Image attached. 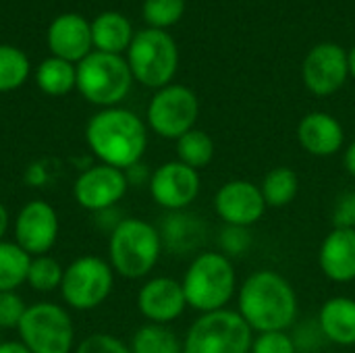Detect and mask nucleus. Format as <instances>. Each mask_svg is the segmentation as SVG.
Returning <instances> with one entry per match:
<instances>
[{
  "mask_svg": "<svg viewBox=\"0 0 355 353\" xmlns=\"http://www.w3.org/2000/svg\"><path fill=\"white\" fill-rule=\"evenodd\" d=\"M31 256L15 241H0V291H15L27 283Z\"/></svg>",
  "mask_w": 355,
  "mask_h": 353,
  "instance_id": "nucleus-25",
  "label": "nucleus"
},
{
  "mask_svg": "<svg viewBox=\"0 0 355 353\" xmlns=\"http://www.w3.org/2000/svg\"><path fill=\"white\" fill-rule=\"evenodd\" d=\"M250 353H297L295 339L287 331L258 333Z\"/></svg>",
  "mask_w": 355,
  "mask_h": 353,
  "instance_id": "nucleus-31",
  "label": "nucleus"
},
{
  "mask_svg": "<svg viewBox=\"0 0 355 353\" xmlns=\"http://www.w3.org/2000/svg\"><path fill=\"white\" fill-rule=\"evenodd\" d=\"M150 193L154 202L168 212L185 210L200 193V175L196 169L171 160L150 175Z\"/></svg>",
  "mask_w": 355,
  "mask_h": 353,
  "instance_id": "nucleus-13",
  "label": "nucleus"
},
{
  "mask_svg": "<svg viewBox=\"0 0 355 353\" xmlns=\"http://www.w3.org/2000/svg\"><path fill=\"white\" fill-rule=\"evenodd\" d=\"M0 353H31L21 341H2Z\"/></svg>",
  "mask_w": 355,
  "mask_h": 353,
  "instance_id": "nucleus-37",
  "label": "nucleus"
},
{
  "mask_svg": "<svg viewBox=\"0 0 355 353\" xmlns=\"http://www.w3.org/2000/svg\"><path fill=\"white\" fill-rule=\"evenodd\" d=\"M48 46L56 58L81 62L94 46L92 25L79 15H60L48 27Z\"/></svg>",
  "mask_w": 355,
  "mask_h": 353,
  "instance_id": "nucleus-17",
  "label": "nucleus"
},
{
  "mask_svg": "<svg viewBox=\"0 0 355 353\" xmlns=\"http://www.w3.org/2000/svg\"><path fill=\"white\" fill-rule=\"evenodd\" d=\"M27 306L15 291H0V329H17Z\"/></svg>",
  "mask_w": 355,
  "mask_h": 353,
  "instance_id": "nucleus-32",
  "label": "nucleus"
},
{
  "mask_svg": "<svg viewBox=\"0 0 355 353\" xmlns=\"http://www.w3.org/2000/svg\"><path fill=\"white\" fill-rule=\"evenodd\" d=\"M46 179H48V173H46V169H44L42 162H33V164L27 166V171H25V181H27V185L42 187V185L46 183Z\"/></svg>",
  "mask_w": 355,
  "mask_h": 353,
  "instance_id": "nucleus-36",
  "label": "nucleus"
},
{
  "mask_svg": "<svg viewBox=\"0 0 355 353\" xmlns=\"http://www.w3.org/2000/svg\"><path fill=\"white\" fill-rule=\"evenodd\" d=\"M300 189V177L289 166H277L268 171L262 179L260 191L266 202V208H285L289 206Z\"/></svg>",
  "mask_w": 355,
  "mask_h": 353,
  "instance_id": "nucleus-23",
  "label": "nucleus"
},
{
  "mask_svg": "<svg viewBox=\"0 0 355 353\" xmlns=\"http://www.w3.org/2000/svg\"><path fill=\"white\" fill-rule=\"evenodd\" d=\"M131 23L119 12H102L92 23V44L98 52L119 54L131 46Z\"/></svg>",
  "mask_w": 355,
  "mask_h": 353,
  "instance_id": "nucleus-22",
  "label": "nucleus"
},
{
  "mask_svg": "<svg viewBox=\"0 0 355 353\" xmlns=\"http://www.w3.org/2000/svg\"><path fill=\"white\" fill-rule=\"evenodd\" d=\"M254 331L239 312L223 308L202 314L183 339V353H250Z\"/></svg>",
  "mask_w": 355,
  "mask_h": 353,
  "instance_id": "nucleus-5",
  "label": "nucleus"
},
{
  "mask_svg": "<svg viewBox=\"0 0 355 353\" xmlns=\"http://www.w3.org/2000/svg\"><path fill=\"white\" fill-rule=\"evenodd\" d=\"M75 353H131V350L108 333H94L75 347Z\"/></svg>",
  "mask_w": 355,
  "mask_h": 353,
  "instance_id": "nucleus-33",
  "label": "nucleus"
},
{
  "mask_svg": "<svg viewBox=\"0 0 355 353\" xmlns=\"http://www.w3.org/2000/svg\"><path fill=\"white\" fill-rule=\"evenodd\" d=\"M129 69L133 79L146 87H166L179 62L175 40L162 29H144L133 35L129 46Z\"/></svg>",
  "mask_w": 355,
  "mask_h": 353,
  "instance_id": "nucleus-8",
  "label": "nucleus"
},
{
  "mask_svg": "<svg viewBox=\"0 0 355 353\" xmlns=\"http://www.w3.org/2000/svg\"><path fill=\"white\" fill-rule=\"evenodd\" d=\"M17 331L31 353H71L75 345V327L69 312L50 302L27 306Z\"/></svg>",
  "mask_w": 355,
  "mask_h": 353,
  "instance_id": "nucleus-7",
  "label": "nucleus"
},
{
  "mask_svg": "<svg viewBox=\"0 0 355 353\" xmlns=\"http://www.w3.org/2000/svg\"><path fill=\"white\" fill-rule=\"evenodd\" d=\"M131 353H183V343L166 325H144L131 339Z\"/></svg>",
  "mask_w": 355,
  "mask_h": 353,
  "instance_id": "nucleus-26",
  "label": "nucleus"
},
{
  "mask_svg": "<svg viewBox=\"0 0 355 353\" xmlns=\"http://www.w3.org/2000/svg\"><path fill=\"white\" fill-rule=\"evenodd\" d=\"M318 262L327 279L335 283L355 281V229L333 227L320 246Z\"/></svg>",
  "mask_w": 355,
  "mask_h": 353,
  "instance_id": "nucleus-18",
  "label": "nucleus"
},
{
  "mask_svg": "<svg viewBox=\"0 0 355 353\" xmlns=\"http://www.w3.org/2000/svg\"><path fill=\"white\" fill-rule=\"evenodd\" d=\"M85 139L102 164L127 171L141 160L148 148V129L135 112L112 106L89 119Z\"/></svg>",
  "mask_w": 355,
  "mask_h": 353,
  "instance_id": "nucleus-1",
  "label": "nucleus"
},
{
  "mask_svg": "<svg viewBox=\"0 0 355 353\" xmlns=\"http://www.w3.org/2000/svg\"><path fill=\"white\" fill-rule=\"evenodd\" d=\"M177 158L179 162L191 169H204L214 158V141L202 129H191L177 139Z\"/></svg>",
  "mask_w": 355,
  "mask_h": 353,
  "instance_id": "nucleus-27",
  "label": "nucleus"
},
{
  "mask_svg": "<svg viewBox=\"0 0 355 353\" xmlns=\"http://www.w3.org/2000/svg\"><path fill=\"white\" fill-rule=\"evenodd\" d=\"M343 164H345V171L355 177V141L345 150V156H343Z\"/></svg>",
  "mask_w": 355,
  "mask_h": 353,
  "instance_id": "nucleus-38",
  "label": "nucleus"
},
{
  "mask_svg": "<svg viewBox=\"0 0 355 353\" xmlns=\"http://www.w3.org/2000/svg\"><path fill=\"white\" fill-rule=\"evenodd\" d=\"M333 225L339 229H355V189L339 196L333 210Z\"/></svg>",
  "mask_w": 355,
  "mask_h": 353,
  "instance_id": "nucleus-34",
  "label": "nucleus"
},
{
  "mask_svg": "<svg viewBox=\"0 0 355 353\" xmlns=\"http://www.w3.org/2000/svg\"><path fill=\"white\" fill-rule=\"evenodd\" d=\"M185 10V0H146L144 2V17L154 27H168L175 25Z\"/></svg>",
  "mask_w": 355,
  "mask_h": 353,
  "instance_id": "nucleus-30",
  "label": "nucleus"
},
{
  "mask_svg": "<svg viewBox=\"0 0 355 353\" xmlns=\"http://www.w3.org/2000/svg\"><path fill=\"white\" fill-rule=\"evenodd\" d=\"M322 337L335 345H355V300L337 295L324 302L318 314Z\"/></svg>",
  "mask_w": 355,
  "mask_h": 353,
  "instance_id": "nucleus-20",
  "label": "nucleus"
},
{
  "mask_svg": "<svg viewBox=\"0 0 355 353\" xmlns=\"http://www.w3.org/2000/svg\"><path fill=\"white\" fill-rule=\"evenodd\" d=\"M347 75H349L347 52L333 42L314 46L308 52L302 67L304 83L314 96L335 94L337 89H341Z\"/></svg>",
  "mask_w": 355,
  "mask_h": 353,
  "instance_id": "nucleus-15",
  "label": "nucleus"
},
{
  "mask_svg": "<svg viewBox=\"0 0 355 353\" xmlns=\"http://www.w3.org/2000/svg\"><path fill=\"white\" fill-rule=\"evenodd\" d=\"M58 214L44 200L27 202L15 218V243L31 258L48 254L58 239Z\"/></svg>",
  "mask_w": 355,
  "mask_h": 353,
  "instance_id": "nucleus-12",
  "label": "nucleus"
},
{
  "mask_svg": "<svg viewBox=\"0 0 355 353\" xmlns=\"http://www.w3.org/2000/svg\"><path fill=\"white\" fill-rule=\"evenodd\" d=\"M343 127L341 123L327 112H310L297 125L300 146L318 158L335 156L343 146Z\"/></svg>",
  "mask_w": 355,
  "mask_h": 353,
  "instance_id": "nucleus-19",
  "label": "nucleus"
},
{
  "mask_svg": "<svg viewBox=\"0 0 355 353\" xmlns=\"http://www.w3.org/2000/svg\"><path fill=\"white\" fill-rule=\"evenodd\" d=\"M62 277H64V268L56 258L48 254L31 258L29 273H27V285L31 289L40 293H50L54 289H60Z\"/></svg>",
  "mask_w": 355,
  "mask_h": 353,
  "instance_id": "nucleus-28",
  "label": "nucleus"
},
{
  "mask_svg": "<svg viewBox=\"0 0 355 353\" xmlns=\"http://www.w3.org/2000/svg\"><path fill=\"white\" fill-rule=\"evenodd\" d=\"M214 210L227 227L248 229L262 218L266 202L262 198L260 185L248 179H233L216 191Z\"/></svg>",
  "mask_w": 355,
  "mask_h": 353,
  "instance_id": "nucleus-14",
  "label": "nucleus"
},
{
  "mask_svg": "<svg viewBox=\"0 0 355 353\" xmlns=\"http://www.w3.org/2000/svg\"><path fill=\"white\" fill-rule=\"evenodd\" d=\"M127 187L129 181L125 171L100 162L79 173L73 183V198L81 208L89 212H104L123 200Z\"/></svg>",
  "mask_w": 355,
  "mask_h": 353,
  "instance_id": "nucleus-11",
  "label": "nucleus"
},
{
  "mask_svg": "<svg viewBox=\"0 0 355 353\" xmlns=\"http://www.w3.org/2000/svg\"><path fill=\"white\" fill-rule=\"evenodd\" d=\"M200 114L196 94L185 85H166L158 89L148 106V125L164 139H179L193 129Z\"/></svg>",
  "mask_w": 355,
  "mask_h": 353,
  "instance_id": "nucleus-10",
  "label": "nucleus"
},
{
  "mask_svg": "<svg viewBox=\"0 0 355 353\" xmlns=\"http://www.w3.org/2000/svg\"><path fill=\"white\" fill-rule=\"evenodd\" d=\"M37 87L48 96H64L77 87V69L62 58H46L35 71Z\"/></svg>",
  "mask_w": 355,
  "mask_h": 353,
  "instance_id": "nucleus-24",
  "label": "nucleus"
},
{
  "mask_svg": "<svg viewBox=\"0 0 355 353\" xmlns=\"http://www.w3.org/2000/svg\"><path fill=\"white\" fill-rule=\"evenodd\" d=\"M162 239L154 225L141 218H123L108 239V262L125 279H141L156 266Z\"/></svg>",
  "mask_w": 355,
  "mask_h": 353,
  "instance_id": "nucleus-4",
  "label": "nucleus"
},
{
  "mask_svg": "<svg viewBox=\"0 0 355 353\" xmlns=\"http://www.w3.org/2000/svg\"><path fill=\"white\" fill-rule=\"evenodd\" d=\"M131 81L129 62L119 54L92 52L77 67V89L96 106H116L129 94Z\"/></svg>",
  "mask_w": 355,
  "mask_h": 353,
  "instance_id": "nucleus-6",
  "label": "nucleus"
},
{
  "mask_svg": "<svg viewBox=\"0 0 355 353\" xmlns=\"http://www.w3.org/2000/svg\"><path fill=\"white\" fill-rule=\"evenodd\" d=\"M297 295L291 283L275 270L250 275L239 289V314L256 333L287 331L297 318Z\"/></svg>",
  "mask_w": 355,
  "mask_h": 353,
  "instance_id": "nucleus-2",
  "label": "nucleus"
},
{
  "mask_svg": "<svg viewBox=\"0 0 355 353\" xmlns=\"http://www.w3.org/2000/svg\"><path fill=\"white\" fill-rule=\"evenodd\" d=\"M181 285L187 306L206 314L227 308L237 291V275L223 252H202L191 260Z\"/></svg>",
  "mask_w": 355,
  "mask_h": 353,
  "instance_id": "nucleus-3",
  "label": "nucleus"
},
{
  "mask_svg": "<svg viewBox=\"0 0 355 353\" xmlns=\"http://www.w3.org/2000/svg\"><path fill=\"white\" fill-rule=\"evenodd\" d=\"M137 308L152 325H168L187 308L183 285L171 277L150 279L137 293Z\"/></svg>",
  "mask_w": 355,
  "mask_h": 353,
  "instance_id": "nucleus-16",
  "label": "nucleus"
},
{
  "mask_svg": "<svg viewBox=\"0 0 355 353\" xmlns=\"http://www.w3.org/2000/svg\"><path fill=\"white\" fill-rule=\"evenodd\" d=\"M8 231V210L0 202V241H4V235Z\"/></svg>",
  "mask_w": 355,
  "mask_h": 353,
  "instance_id": "nucleus-39",
  "label": "nucleus"
},
{
  "mask_svg": "<svg viewBox=\"0 0 355 353\" xmlns=\"http://www.w3.org/2000/svg\"><path fill=\"white\" fill-rule=\"evenodd\" d=\"M158 233L162 239V248L171 250L173 254H189L202 246L206 237V227L196 214L179 210L171 212L164 218Z\"/></svg>",
  "mask_w": 355,
  "mask_h": 353,
  "instance_id": "nucleus-21",
  "label": "nucleus"
},
{
  "mask_svg": "<svg viewBox=\"0 0 355 353\" xmlns=\"http://www.w3.org/2000/svg\"><path fill=\"white\" fill-rule=\"evenodd\" d=\"M29 75L27 56L12 46H0V94L17 89Z\"/></svg>",
  "mask_w": 355,
  "mask_h": 353,
  "instance_id": "nucleus-29",
  "label": "nucleus"
},
{
  "mask_svg": "<svg viewBox=\"0 0 355 353\" xmlns=\"http://www.w3.org/2000/svg\"><path fill=\"white\" fill-rule=\"evenodd\" d=\"M347 67H349V75L355 79V46L347 52Z\"/></svg>",
  "mask_w": 355,
  "mask_h": 353,
  "instance_id": "nucleus-40",
  "label": "nucleus"
},
{
  "mask_svg": "<svg viewBox=\"0 0 355 353\" xmlns=\"http://www.w3.org/2000/svg\"><path fill=\"white\" fill-rule=\"evenodd\" d=\"M220 246H223V254L235 256V254H243L250 248V233L243 227H227L225 235L220 237Z\"/></svg>",
  "mask_w": 355,
  "mask_h": 353,
  "instance_id": "nucleus-35",
  "label": "nucleus"
},
{
  "mask_svg": "<svg viewBox=\"0 0 355 353\" xmlns=\"http://www.w3.org/2000/svg\"><path fill=\"white\" fill-rule=\"evenodd\" d=\"M114 287V270L110 262L98 256H81L64 268L60 295L67 306L87 312L102 306Z\"/></svg>",
  "mask_w": 355,
  "mask_h": 353,
  "instance_id": "nucleus-9",
  "label": "nucleus"
}]
</instances>
